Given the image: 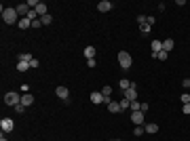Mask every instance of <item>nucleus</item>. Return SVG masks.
I'll return each instance as SVG.
<instances>
[{
    "mask_svg": "<svg viewBox=\"0 0 190 141\" xmlns=\"http://www.w3.org/2000/svg\"><path fill=\"white\" fill-rule=\"evenodd\" d=\"M2 19H4V23H19V13H17V8L15 6H2Z\"/></svg>",
    "mask_w": 190,
    "mask_h": 141,
    "instance_id": "nucleus-1",
    "label": "nucleus"
},
{
    "mask_svg": "<svg viewBox=\"0 0 190 141\" xmlns=\"http://www.w3.org/2000/svg\"><path fill=\"white\" fill-rule=\"evenodd\" d=\"M118 63H120L123 70H129V67L133 65V59H131V55H129L127 51H120V53H118Z\"/></svg>",
    "mask_w": 190,
    "mask_h": 141,
    "instance_id": "nucleus-2",
    "label": "nucleus"
},
{
    "mask_svg": "<svg viewBox=\"0 0 190 141\" xmlns=\"http://www.w3.org/2000/svg\"><path fill=\"white\" fill-rule=\"evenodd\" d=\"M4 103H6V105H13V107H15L17 103H21V95H19V93H15V91H8V93L4 95Z\"/></svg>",
    "mask_w": 190,
    "mask_h": 141,
    "instance_id": "nucleus-3",
    "label": "nucleus"
},
{
    "mask_svg": "<svg viewBox=\"0 0 190 141\" xmlns=\"http://www.w3.org/2000/svg\"><path fill=\"white\" fill-rule=\"evenodd\" d=\"M0 129H2V133H11V131L15 129L13 118H2V120H0Z\"/></svg>",
    "mask_w": 190,
    "mask_h": 141,
    "instance_id": "nucleus-4",
    "label": "nucleus"
},
{
    "mask_svg": "<svg viewBox=\"0 0 190 141\" xmlns=\"http://www.w3.org/2000/svg\"><path fill=\"white\" fill-rule=\"evenodd\" d=\"M123 95H125V99L135 101V99H137V89H135V82H131V87H129L127 91H123Z\"/></svg>",
    "mask_w": 190,
    "mask_h": 141,
    "instance_id": "nucleus-5",
    "label": "nucleus"
},
{
    "mask_svg": "<svg viewBox=\"0 0 190 141\" xmlns=\"http://www.w3.org/2000/svg\"><path fill=\"white\" fill-rule=\"evenodd\" d=\"M131 122L137 124V126H142L144 124V112H131Z\"/></svg>",
    "mask_w": 190,
    "mask_h": 141,
    "instance_id": "nucleus-6",
    "label": "nucleus"
},
{
    "mask_svg": "<svg viewBox=\"0 0 190 141\" xmlns=\"http://www.w3.org/2000/svg\"><path fill=\"white\" fill-rule=\"evenodd\" d=\"M15 8H17V13H19V17H28V15H30V11H32V8H30V6H28L25 2H21V4H17Z\"/></svg>",
    "mask_w": 190,
    "mask_h": 141,
    "instance_id": "nucleus-7",
    "label": "nucleus"
},
{
    "mask_svg": "<svg viewBox=\"0 0 190 141\" xmlns=\"http://www.w3.org/2000/svg\"><path fill=\"white\" fill-rule=\"evenodd\" d=\"M97 11H99V13H108V11H112V2H110V0H101V2L97 4Z\"/></svg>",
    "mask_w": 190,
    "mask_h": 141,
    "instance_id": "nucleus-8",
    "label": "nucleus"
},
{
    "mask_svg": "<svg viewBox=\"0 0 190 141\" xmlns=\"http://www.w3.org/2000/svg\"><path fill=\"white\" fill-rule=\"evenodd\" d=\"M106 107H108L110 114H118V112H123V110H120V103H118V101H112V99H110V103H108Z\"/></svg>",
    "mask_w": 190,
    "mask_h": 141,
    "instance_id": "nucleus-9",
    "label": "nucleus"
},
{
    "mask_svg": "<svg viewBox=\"0 0 190 141\" xmlns=\"http://www.w3.org/2000/svg\"><path fill=\"white\" fill-rule=\"evenodd\" d=\"M55 93H57V97H59V99H63V101H68V97H70V91H68L66 87H57V89H55Z\"/></svg>",
    "mask_w": 190,
    "mask_h": 141,
    "instance_id": "nucleus-10",
    "label": "nucleus"
},
{
    "mask_svg": "<svg viewBox=\"0 0 190 141\" xmlns=\"http://www.w3.org/2000/svg\"><path fill=\"white\" fill-rule=\"evenodd\" d=\"M32 103H34V95L32 93H23L21 95V105L28 107V105H32Z\"/></svg>",
    "mask_w": 190,
    "mask_h": 141,
    "instance_id": "nucleus-11",
    "label": "nucleus"
},
{
    "mask_svg": "<svg viewBox=\"0 0 190 141\" xmlns=\"http://www.w3.org/2000/svg\"><path fill=\"white\" fill-rule=\"evenodd\" d=\"M91 101L93 103H106V97L101 95V91H95V93H91Z\"/></svg>",
    "mask_w": 190,
    "mask_h": 141,
    "instance_id": "nucleus-12",
    "label": "nucleus"
},
{
    "mask_svg": "<svg viewBox=\"0 0 190 141\" xmlns=\"http://www.w3.org/2000/svg\"><path fill=\"white\" fill-rule=\"evenodd\" d=\"M34 11L38 13V17H45V15L49 13V11H47V4H45V2H38V6H36Z\"/></svg>",
    "mask_w": 190,
    "mask_h": 141,
    "instance_id": "nucleus-13",
    "label": "nucleus"
},
{
    "mask_svg": "<svg viewBox=\"0 0 190 141\" xmlns=\"http://www.w3.org/2000/svg\"><path fill=\"white\" fill-rule=\"evenodd\" d=\"M17 25H19V28H21V30H28V28H32V21H30V19H28V17H21V19H19V23H17Z\"/></svg>",
    "mask_w": 190,
    "mask_h": 141,
    "instance_id": "nucleus-14",
    "label": "nucleus"
},
{
    "mask_svg": "<svg viewBox=\"0 0 190 141\" xmlns=\"http://www.w3.org/2000/svg\"><path fill=\"white\" fill-rule=\"evenodd\" d=\"M163 51V42L161 40H152V53L156 55V53H161Z\"/></svg>",
    "mask_w": 190,
    "mask_h": 141,
    "instance_id": "nucleus-15",
    "label": "nucleus"
},
{
    "mask_svg": "<svg viewBox=\"0 0 190 141\" xmlns=\"http://www.w3.org/2000/svg\"><path fill=\"white\" fill-rule=\"evenodd\" d=\"M95 53H97L95 47H87L85 48V57H87V59H95Z\"/></svg>",
    "mask_w": 190,
    "mask_h": 141,
    "instance_id": "nucleus-16",
    "label": "nucleus"
},
{
    "mask_svg": "<svg viewBox=\"0 0 190 141\" xmlns=\"http://www.w3.org/2000/svg\"><path fill=\"white\" fill-rule=\"evenodd\" d=\"M152 57H154V59H158V61H165V59L169 57V53H167V51H161V53H156V55L152 53Z\"/></svg>",
    "mask_w": 190,
    "mask_h": 141,
    "instance_id": "nucleus-17",
    "label": "nucleus"
},
{
    "mask_svg": "<svg viewBox=\"0 0 190 141\" xmlns=\"http://www.w3.org/2000/svg\"><path fill=\"white\" fill-rule=\"evenodd\" d=\"M17 70H19V72H28V70H32V67H30L28 61H19V63H17Z\"/></svg>",
    "mask_w": 190,
    "mask_h": 141,
    "instance_id": "nucleus-18",
    "label": "nucleus"
},
{
    "mask_svg": "<svg viewBox=\"0 0 190 141\" xmlns=\"http://www.w3.org/2000/svg\"><path fill=\"white\" fill-rule=\"evenodd\" d=\"M144 129H146V133H150V135H154V133H158V124H146Z\"/></svg>",
    "mask_w": 190,
    "mask_h": 141,
    "instance_id": "nucleus-19",
    "label": "nucleus"
},
{
    "mask_svg": "<svg viewBox=\"0 0 190 141\" xmlns=\"http://www.w3.org/2000/svg\"><path fill=\"white\" fill-rule=\"evenodd\" d=\"M163 51L171 53V51H173V40H163Z\"/></svg>",
    "mask_w": 190,
    "mask_h": 141,
    "instance_id": "nucleus-20",
    "label": "nucleus"
},
{
    "mask_svg": "<svg viewBox=\"0 0 190 141\" xmlns=\"http://www.w3.org/2000/svg\"><path fill=\"white\" fill-rule=\"evenodd\" d=\"M118 84H120V89H123V91H127V89L131 87V80H125V78H120V82H118Z\"/></svg>",
    "mask_w": 190,
    "mask_h": 141,
    "instance_id": "nucleus-21",
    "label": "nucleus"
},
{
    "mask_svg": "<svg viewBox=\"0 0 190 141\" xmlns=\"http://www.w3.org/2000/svg\"><path fill=\"white\" fill-rule=\"evenodd\" d=\"M118 103H120V110H127V107H131V101H129V99H125V97H123Z\"/></svg>",
    "mask_w": 190,
    "mask_h": 141,
    "instance_id": "nucleus-22",
    "label": "nucleus"
},
{
    "mask_svg": "<svg viewBox=\"0 0 190 141\" xmlns=\"http://www.w3.org/2000/svg\"><path fill=\"white\" fill-rule=\"evenodd\" d=\"M32 59H34V57H32L30 53H21V57H19V61H28V63H30Z\"/></svg>",
    "mask_w": 190,
    "mask_h": 141,
    "instance_id": "nucleus-23",
    "label": "nucleus"
},
{
    "mask_svg": "<svg viewBox=\"0 0 190 141\" xmlns=\"http://www.w3.org/2000/svg\"><path fill=\"white\" fill-rule=\"evenodd\" d=\"M144 133H146V129H144V126H135V131H133V135H135V137H142Z\"/></svg>",
    "mask_w": 190,
    "mask_h": 141,
    "instance_id": "nucleus-24",
    "label": "nucleus"
},
{
    "mask_svg": "<svg viewBox=\"0 0 190 141\" xmlns=\"http://www.w3.org/2000/svg\"><path fill=\"white\" fill-rule=\"evenodd\" d=\"M40 21H42V25H49V23H51V21H53V17H51V15H45V17H40Z\"/></svg>",
    "mask_w": 190,
    "mask_h": 141,
    "instance_id": "nucleus-25",
    "label": "nucleus"
},
{
    "mask_svg": "<svg viewBox=\"0 0 190 141\" xmlns=\"http://www.w3.org/2000/svg\"><path fill=\"white\" fill-rule=\"evenodd\" d=\"M140 107H142V103H140L137 99H135V101H131V110H133V112H140Z\"/></svg>",
    "mask_w": 190,
    "mask_h": 141,
    "instance_id": "nucleus-26",
    "label": "nucleus"
},
{
    "mask_svg": "<svg viewBox=\"0 0 190 141\" xmlns=\"http://www.w3.org/2000/svg\"><path fill=\"white\" fill-rule=\"evenodd\" d=\"M15 112H17V114H21V112H25V105H21V103H17V105H15Z\"/></svg>",
    "mask_w": 190,
    "mask_h": 141,
    "instance_id": "nucleus-27",
    "label": "nucleus"
},
{
    "mask_svg": "<svg viewBox=\"0 0 190 141\" xmlns=\"http://www.w3.org/2000/svg\"><path fill=\"white\" fill-rule=\"evenodd\" d=\"M142 34H144V36L150 34V25H148V23H144V25H142Z\"/></svg>",
    "mask_w": 190,
    "mask_h": 141,
    "instance_id": "nucleus-28",
    "label": "nucleus"
},
{
    "mask_svg": "<svg viewBox=\"0 0 190 141\" xmlns=\"http://www.w3.org/2000/svg\"><path fill=\"white\" fill-rule=\"evenodd\" d=\"M146 19H148L146 15H137V23H140V25H144V23H146Z\"/></svg>",
    "mask_w": 190,
    "mask_h": 141,
    "instance_id": "nucleus-29",
    "label": "nucleus"
},
{
    "mask_svg": "<svg viewBox=\"0 0 190 141\" xmlns=\"http://www.w3.org/2000/svg\"><path fill=\"white\" fill-rule=\"evenodd\" d=\"M182 87H184V89H190V78H184V80H182Z\"/></svg>",
    "mask_w": 190,
    "mask_h": 141,
    "instance_id": "nucleus-30",
    "label": "nucleus"
},
{
    "mask_svg": "<svg viewBox=\"0 0 190 141\" xmlns=\"http://www.w3.org/2000/svg\"><path fill=\"white\" fill-rule=\"evenodd\" d=\"M182 112H184V114H190V103H184V105H182Z\"/></svg>",
    "mask_w": 190,
    "mask_h": 141,
    "instance_id": "nucleus-31",
    "label": "nucleus"
},
{
    "mask_svg": "<svg viewBox=\"0 0 190 141\" xmlns=\"http://www.w3.org/2000/svg\"><path fill=\"white\" fill-rule=\"evenodd\" d=\"M182 103H190V95H188V93L182 95Z\"/></svg>",
    "mask_w": 190,
    "mask_h": 141,
    "instance_id": "nucleus-32",
    "label": "nucleus"
},
{
    "mask_svg": "<svg viewBox=\"0 0 190 141\" xmlns=\"http://www.w3.org/2000/svg\"><path fill=\"white\" fill-rule=\"evenodd\" d=\"M40 25H42V21H40V17H38L36 21H32V28H40Z\"/></svg>",
    "mask_w": 190,
    "mask_h": 141,
    "instance_id": "nucleus-33",
    "label": "nucleus"
},
{
    "mask_svg": "<svg viewBox=\"0 0 190 141\" xmlns=\"http://www.w3.org/2000/svg\"><path fill=\"white\" fill-rule=\"evenodd\" d=\"M87 65H89V67H95V65H97V61H95V59H87Z\"/></svg>",
    "mask_w": 190,
    "mask_h": 141,
    "instance_id": "nucleus-34",
    "label": "nucleus"
},
{
    "mask_svg": "<svg viewBox=\"0 0 190 141\" xmlns=\"http://www.w3.org/2000/svg\"><path fill=\"white\" fill-rule=\"evenodd\" d=\"M146 23H148V25H154V23H156V19H154V17H148V19H146Z\"/></svg>",
    "mask_w": 190,
    "mask_h": 141,
    "instance_id": "nucleus-35",
    "label": "nucleus"
},
{
    "mask_svg": "<svg viewBox=\"0 0 190 141\" xmlns=\"http://www.w3.org/2000/svg\"><path fill=\"white\" fill-rule=\"evenodd\" d=\"M30 67H32V70L38 67V59H32V61H30Z\"/></svg>",
    "mask_w": 190,
    "mask_h": 141,
    "instance_id": "nucleus-36",
    "label": "nucleus"
},
{
    "mask_svg": "<svg viewBox=\"0 0 190 141\" xmlns=\"http://www.w3.org/2000/svg\"><path fill=\"white\" fill-rule=\"evenodd\" d=\"M148 107H150L148 103H142V107H140V112H148Z\"/></svg>",
    "mask_w": 190,
    "mask_h": 141,
    "instance_id": "nucleus-37",
    "label": "nucleus"
},
{
    "mask_svg": "<svg viewBox=\"0 0 190 141\" xmlns=\"http://www.w3.org/2000/svg\"><path fill=\"white\" fill-rule=\"evenodd\" d=\"M0 141H8L6 137H4V133H2V137H0Z\"/></svg>",
    "mask_w": 190,
    "mask_h": 141,
    "instance_id": "nucleus-38",
    "label": "nucleus"
},
{
    "mask_svg": "<svg viewBox=\"0 0 190 141\" xmlns=\"http://www.w3.org/2000/svg\"><path fill=\"white\" fill-rule=\"evenodd\" d=\"M110 141H116V139H110Z\"/></svg>",
    "mask_w": 190,
    "mask_h": 141,
    "instance_id": "nucleus-39",
    "label": "nucleus"
},
{
    "mask_svg": "<svg viewBox=\"0 0 190 141\" xmlns=\"http://www.w3.org/2000/svg\"><path fill=\"white\" fill-rule=\"evenodd\" d=\"M116 141H118V139H116Z\"/></svg>",
    "mask_w": 190,
    "mask_h": 141,
    "instance_id": "nucleus-40",
    "label": "nucleus"
}]
</instances>
